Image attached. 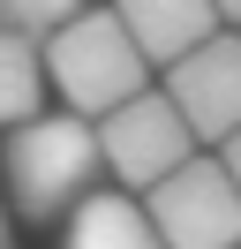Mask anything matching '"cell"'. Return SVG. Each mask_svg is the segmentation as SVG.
Instances as JSON below:
<instances>
[{
  "label": "cell",
  "instance_id": "cell-8",
  "mask_svg": "<svg viewBox=\"0 0 241 249\" xmlns=\"http://www.w3.org/2000/svg\"><path fill=\"white\" fill-rule=\"evenodd\" d=\"M45 113V68H38V46L15 31H0V136L15 121Z\"/></svg>",
  "mask_w": 241,
  "mask_h": 249
},
{
  "label": "cell",
  "instance_id": "cell-2",
  "mask_svg": "<svg viewBox=\"0 0 241 249\" xmlns=\"http://www.w3.org/2000/svg\"><path fill=\"white\" fill-rule=\"evenodd\" d=\"M38 68H45V106L75 113V121H98V113H113L120 98L151 91V68H143V53L128 46V31L113 23V8L68 16L38 46Z\"/></svg>",
  "mask_w": 241,
  "mask_h": 249
},
{
  "label": "cell",
  "instance_id": "cell-10",
  "mask_svg": "<svg viewBox=\"0 0 241 249\" xmlns=\"http://www.w3.org/2000/svg\"><path fill=\"white\" fill-rule=\"evenodd\" d=\"M211 159H219V174L234 181V196H241V128H234L226 143H211Z\"/></svg>",
  "mask_w": 241,
  "mask_h": 249
},
{
  "label": "cell",
  "instance_id": "cell-11",
  "mask_svg": "<svg viewBox=\"0 0 241 249\" xmlns=\"http://www.w3.org/2000/svg\"><path fill=\"white\" fill-rule=\"evenodd\" d=\"M211 16H219L226 31H241V0H211Z\"/></svg>",
  "mask_w": 241,
  "mask_h": 249
},
{
  "label": "cell",
  "instance_id": "cell-4",
  "mask_svg": "<svg viewBox=\"0 0 241 249\" xmlns=\"http://www.w3.org/2000/svg\"><path fill=\"white\" fill-rule=\"evenodd\" d=\"M143 219L158 234V249H241V196L211 151H196L158 189H143Z\"/></svg>",
  "mask_w": 241,
  "mask_h": 249
},
{
  "label": "cell",
  "instance_id": "cell-12",
  "mask_svg": "<svg viewBox=\"0 0 241 249\" xmlns=\"http://www.w3.org/2000/svg\"><path fill=\"white\" fill-rule=\"evenodd\" d=\"M0 249H8V196H0Z\"/></svg>",
  "mask_w": 241,
  "mask_h": 249
},
{
  "label": "cell",
  "instance_id": "cell-5",
  "mask_svg": "<svg viewBox=\"0 0 241 249\" xmlns=\"http://www.w3.org/2000/svg\"><path fill=\"white\" fill-rule=\"evenodd\" d=\"M158 91L166 106L189 121V136L204 143H226L241 128V38L234 31H211L196 53H181L173 68H158Z\"/></svg>",
  "mask_w": 241,
  "mask_h": 249
},
{
  "label": "cell",
  "instance_id": "cell-1",
  "mask_svg": "<svg viewBox=\"0 0 241 249\" xmlns=\"http://www.w3.org/2000/svg\"><path fill=\"white\" fill-rule=\"evenodd\" d=\"M90 189H98V136H90V121L45 106V113H30V121H15L0 136V196H8V219L45 227L68 204H83Z\"/></svg>",
  "mask_w": 241,
  "mask_h": 249
},
{
  "label": "cell",
  "instance_id": "cell-6",
  "mask_svg": "<svg viewBox=\"0 0 241 249\" xmlns=\"http://www.w3.org/2000/svg\"><path fill=\"white\" fill-rule=\"evenodd\" d=\"M113 23L128 31V46L143 53V68H173L181 53H196L211 31H226L211 16V0H113Z\"/></svg>",
  "mask_w": 241,
  "mask_h": 249
},
{
  "label": "cell",
  "instance_id": "cell-9",
  "mask_svg": "<svg viewBox=\"0 0 241 249\" xmlns=\"http://www.w3.org/2000/svg\"><path fill=\"white\" fill-rule=\"evenodd\" d=\"M68 16H83V0H0V31L30 38V46H45Z\"/></svg>",
  "mask_w": 241,
  "mask_h": 249
},
{
  "label": "cell",
  "instance_id": "cell-3",
  "mask_svg": "<svg viewBox=\"0 0 241 249\" xmlns=\"http://www.w3.org/2000/svg\"><path fill=\"white\" fill-rule=\"evenodd\" d=\"M90 136H98V174H113V189H128V196L158 189L173 166H189V159L204 151V143L189 136V121L166 106L158 83L136 91V98H120L113 113H98Z\"/></svg>",
  "mask_w": 241,
  "mask_h": 249
},
{
  "label": "cell",
  "instance_id": "cell-13",
  "mask_svg": "<svg viewBox=\"0 0 241 249\" xmlns=\"http://www.w3.org/2000/svg\"><path fill=\"white\" fill-rule=\"evenodd\" d=\"M234 38H241V31H234Z\"/></svg>",
  "mask_w": 241,
  "mask_h": 249
},
{
  "label": "cell",
  "instance_id": "cell-7",
  "mask_svg": "<svg viewBox=\"0 0 241 249\" xmlns=\"http://www.w3.org/2000/svg\"><path fill=\"white\" fill-rule=\"evenodd\" d=\"M60 249H158V234H151V219H143V196H128V189H90L83 204H68Z\"/></svg>",
  "mask_w": 241,
  "mask_h": 249
}]
</instances>
